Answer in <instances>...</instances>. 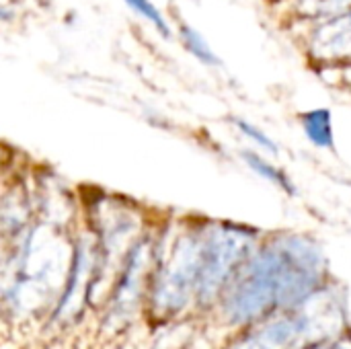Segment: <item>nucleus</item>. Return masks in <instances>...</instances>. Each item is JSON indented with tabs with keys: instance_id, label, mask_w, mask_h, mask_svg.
<instances>
[{
	"instance_id": "nucleus-3",
	"label": "nucleus",
	"mask_w": 351,
	"mask_h": 349,
	"mask_svg": "<svg viewBox=\"0 0 351 349\" xmlns=\"http://www.w3.org/2000/svg\"><path fill=\"white\" fill-rule=\"evenodd\" d=\"M263 230L237 220L208 218L202 220L199 272L193 306L208 311L218 304L224 288L261 241Z\"/></svg>"
},
{
	"instance_id": "nucleus-15",
	"label": "nucleus",
	"mask_w": 351,
	"mask_h": 349,
	"mask_svg": "<svg viewBox=\"0 0 351 349\" xmlns=\"http://www.w3.org/2000/svg\"><path fill=\"white\" fill-rule=\"evenodd\" d=\"M16 19V8L10 0H0V25H8Z\"/></svg>"
},
{
	"instance_id": "nucleus-1",
	"label": "nucleus",
	"mask_w": 351,
	"mask_h": 349,
	"mask_svg": "<svg viewBox=\"0 0 351 349\" xmlns=\"http://www.w3.org/2000/svg\"><path fill=\"white\" fill-rule=\"evenodd\" d=\"M329 282V259L308 232L274 230L237 269L218 309L228 325H251L298 306Z\"/></svg>"
},
{
	"instance_id": "nucleus-9",
	"label": "nucleus",
	"mask_w": 351,
	"mask_h": 349,
	"mask_svg": "<svg viewBox=\"0 0 351 349\" xmlns=\"http://www.w3.org/2000/svg\"><path fill=\"white\" fill-rule=\"evenodd\" d=\"M239 158L241 163L253 173L257 175L261 181L269 183L274 189H278L280 193H284L286 197H298L300 195V187L296 183V179L290 175L288 169H284L282 165H278L274 160V156L251 148V146H243L239 150Z\"/></svg>"
},
{
	"instance_id": "nucleus-2",
	"label": "nucleus",
	"mask_w": 351,
	"mask_h": 349,
	"mask_svg": "<svg viewBox=\"0 0 351 349\" xmlns=\"http://www.w3.org/2000/svg\"><path fill=\"white\" fill-rule=\"evenodd\" d=\"M204 216L162 218L160 243L150 276L144 315L154 323H171L195 302Z\"/></svg>"
},
{
	"instance_id": "nucleus-12",
	"label": "nucleus",
	"mask_w": 351,
	"mask_h": 349,
	"mask_svg": "<svg viewBox=\"0 0 351 349\" xmlns=\"http://www.w3.org/2000/svg\"><path fill=\"white\" fill-rule=\"evenodd\" d=\"M228 123H230V128L251 146V148H257V150H261V152H265V154H269V156H280V144H278V140L267 132V130H263L259 123H255V121H251V119H247V117H243V115H232V117H228Z\"/></svg>"
},
{
	"instance_id": "nucleus-5",
	"label": "nucleus",
	"mask_w": 351,
	"mask_h": 349,
	"mask_svg": "<svg viewBox=\"0 0 351 349\" xmlns=\"http://www.w3.org/2000/svg\"><path fill=\"white\" fill-rule=\"evenodd\" d=\"M288 37L319 76H351V10L292 29Z\"/></svg>"
},
{
	"instance_id": "nucleus-11",
	"label": "nucleus",
	"mask_w": 351,
	"mask_h": 349,
	"mask_svg": "<svg viewBox=\"0 0 351 349\" xmlns=\"http://www.w3.org/2000/svg\"><path fill=\"white\" fill-rule=\"evenodd\" d=\"M175 29V37L179 41V45L185 49V53L189 58H193L199 66L208 68V70H220L224 66L222 58L218 56V51L212 47V43L206 39V35L193 27L189 21H185L183 16H179L173 25Z\"/></svg>"
},
{
	"instance_id": "nucleus-16",
	"label": "nucleus",
	"mask_w": 351,
	"mask_h": 349,
	"mask_svg": "<svg viewBox=\"0 0 351 349\" xmlns=\"http://www.w3.org/2000/svg\"><path fill=\"white\" fill-rule=\"evenodd\" d=\"M12 165V154L4 148V144L0 142V177L4 175V171Z\"/></svg>"
},
{
	"instance_id": "nucleus-6",
	"label": "nucleus",
	"mask_w": 351,
	"mask_h": 349,
	"mask_svg": "<svg viewBox=\"0 0 351 349\" xmlns=\"http://www.w3.org/2000/svg\"><path fill=\"white\" fill-rule=\"evenodd\" d=\"M39 220L33 171L10 165L0 177V241L16 245Z\"/></svg>"
},
{
	"instance_id": "nucleus-10",
	"label": "nucleus",
	"mask_w": 351,
	"mask_h": 349,
	"mask_svg": "<svg viewBox=\"0 0 351 349\" xmlns=\"http://www.w3.org/2000/svg\"><path fill=\"white\" fill-rule=\"evenodd\" d=\"M298 125L306 142L315 150L335 152L337 136H335V117L329 107H311L298 113Z\"/></svg>"
},
{
	"instance_id": "nucleus-8",
	"label": "nucleus",
	"mask_w": 351,
	"mask_h": 349,
	"mask_svg": "<svg viewBox=\"0 0 351 349\" xmlns=\"http://www.w3.org/2000/svg\"><path fill=\"white\" fill-rule=\"evenodd\" d=\"M265 4L269 16L286 33L302 25L351 10V0H265Z\"/></svg>"
},
{
	"instance_id": "nucleus-7",
	"label": "nucleus",
	"mask_w": 351,
	"mask_h": 349,
	"mask_svg": "<svg viewBox=\"0 0 351 349\" xmlns=\"http://www.w3.org/2000/svg\"><path fill=\"white\" fill-rule=\"evenodd\" d=\"M251 333L243 335L228 349H300L306 346V337L298 315L290 309Z\"/></svg>"
},
{
	"instance_id": "nucleus-18",
	"label": "nucleus",
	"mask_w": 351,
	"mask_h": 349,
	"mask_svg": "<svg viewBox=\"0 0 351 349\" xmlns=\"http://www.w3.org/2000/svg\"><path fill=\"white\" fill-rule=\"evenodd\" d=\"M37 6H41V8H47V6H51V0H33Z\"/></svg>"
},
{
	"instance_id": "nucleus-17",
	"label": "nucleus",
	"mask_w": 351,
	"mask_h": 349,
	"mask_svg": "<svg viewBox=\"0 0 351 349\" xmlns=\"http://www.w3.org/2000/svg\"><path fill=\"white\" fill-rule=\"evenodd\" d=\"M6 259H8V249H6V245L0 241V292H2L4 274H6Z\"/></svg>"
},
{
	"instance_id": "nucleus-4",
	"label": "nucleus",
	"mask_w": 351,
	"mask_h": 349,
	"mask_svg": "<svg viewBox=\"0 0 351 349\" xmlns=\"http://www.w3.org/2000/svg\"><path fill=\"white\" fill-rule=\"evenodd\" d=\"M160 228L162 218H154L152 224L128 249L111 280L107 296L101 304L103 331H107L109 335L125 331L140 315H144L150 276L160 243Z\"/></svg>"
},
{
	"instance_id": "nucleus-14",
	"label": "nucleus",
	"mask_w": 351,
	"mask_h": 349,
	"mask_svg": "<svg viewBox=\"0 0 351 349\" xmlns=\"http://www.w3.org/2000/svg\"><path fill=\"white\" fill-rule=\"evenodd\" d=\"M300 349H351V337H333V339H325V341H317L311 346H304Z\"/></svg>"
},
{
	"instance_id": "nucleus-13",
	"label": "nucleus",
	"mask_w": 351,
	"mask_h": 349,
	"mask_svg": "<svg viewBox=\"0 0 351 349\" xmlns=\"http://www.w3.org/2000/svg\"><path fill=\"white\" fill-rule=\"evenodd\" d=\"M123 4L138 16L142 19L146 25H150L158 37L162 39H173L175 37V29L171 19L165 14V10L154 2V0H123Z\"/></svg>"
}]
</instances>
